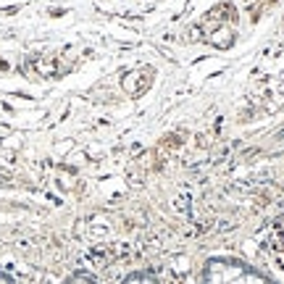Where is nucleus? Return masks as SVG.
I'll return each mask as SVG.
<instances>
[{"instance_id":"2","label":"nucleus","mask_w":284,"mask_h":284,"mask_svg":"<svg viewBox=\"0 0 284 284\" xmlns=\"http://www.w3.org/2000/svg\"><path fill=\"white\" fill-rule=\"evenodd\" d=\"M124 284H158L150 274H140V271H134V274H129V277L124 279Z\"/></svg>"},{"instance_id":"4","label":"nucleus","mask_w":284,"mask_h":284,"mask_svg":"<svg viewBox=\"0 0 284 284\" xmlns=\"http://www.w3.org/2000/svg\"><path fill=\"white\" fill-rule=\"evenodd\" d=\"M0 284H16L11 277H8V274H3V271H0Z\"/></svg>"},{"instance_id":"3","label":"nucleus","mask_w":284,"mask_h":284,"mask_svg":"<svg viewBox=\"0 0 284 284\" xmlns=\"http://www.w3.org/2000/svg\"><path fill=\"white\" fill-rule=\"evenodd\" d=\"M63 284H97L93 277H87V274H74V277H69Z\"/></svg>"},{"instance_id":"1","label":"nucleus","mask_w":284,"mask_h":284,"mask_svg":"<svg viewBox=\"0 0 284 284\" xmlns=\"http://www.w3.org/2000/svg\"><path fill=\"white\" fill-rule=\"evenodd\" d=\"M200 284H269L258 271H253L247 263L232 258H213L205 263Z\"/></svg>"}]
</instances>
